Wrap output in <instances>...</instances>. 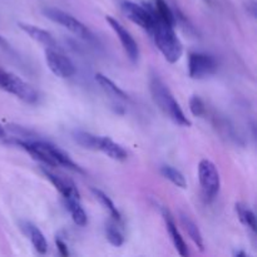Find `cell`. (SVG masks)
I'll return each mask as SVG.
<instances>
[{
    "label": "cell",
    "instance_id": "cell-1",
    "mask_svg": "<svg viewBox=\"0 0 257 257\" xmlns=\"http://www.w3.org/2000/svg\"><path fill=\"white\" fill-rule=\"evenodd\" d=\"M7 142L13 143L18 147L23 148L27 151L33 158L40 161L52 167H65L69 170L75 171V172L84 173V171L64 152L57 146L52 145L45 141H29V140H20V138L12 137Z\"/></svg>",
    "mask_w": 257,
    "mask_h": 257
},
{
    "label": "cell",
    "instance_id": "cell-2",
    "mask_svg": "<svg viewBox=\"0 0 257 257\" xmlns=\"http://www.w3.org/2000/svg\"><path fill=\"white\" fill-rule=\"evenodd\" d=\"M150 89L151 94H152L153 100L157 104V107L167 115L170 119L177 124L182 125V127H191V120L183 113L182 108L180 107L176 98L173 97L172 92L170 88L165 84L161 78L157 75H153L150 80Z\"/></svg>",
    "mask_w": 257,
    "mask_h": 257
},
{
    "label": "cell",
    "instance_id": "cell-3",
    "mask_svg": "<svg viewBox=\"0 0 257 257\" xmlns=\"http://www.w3.org/2000/svg\"><path fill=\"white\" fill-rule=\"evenodd\" d=\"M151 34L153 35L156 45L161 50V53H162L167 62L176 63L180 60L183 53V45L181 40L178 39L173 25L160 19L156 14L155 24H153L152 30H151Z\"/></svg>",
    "mask_w": 257,
    "mask_h": 257
},
{
    "label": "cell",
    "instance_id": "cell-4",
    "mask_svg": "<svg viewBox=\"0 0 257 257\" xmlns=\"http://www.w3.org/2000/svg\"><path fill=\"white\" fill-rule=\"evenodd\" d=\"M0 89L15 95L24 102L34 104L39 99V93L30 84L19 78L18 75L0 68Z\"/></svg>",
    "mask_w": 257,
    "mask_h": 257
},
{
    "label": "cell",
    "instance_id": "cell-5",
    "mask_svg": "<svg viewBox=\"0 0 257 257\" xmlns=\"http://www.w3.org/2000/svg\"><path fill=\"white\" fill-rule=\"evenodd\" d=\"M198 180H200L201 190L203 197L207 202L215 200L220 192V173L215 163L210 160H202L198 165Z\"/></svg>",
    "mask_w": 257,
    "mask_h": 257
},
{
    "label": "cell",
    "instance_id": "cell-6",
    "mask_svg": "<svg viewBox=\"0 0 257 257\" xmlns=\"http://www.w3.org/2000/svg\"><path fill=\"white\" fill-rule=\"evenodd\" d=\"M43 14H44L48 19L52 20V22L63 25L65 29L72 32L73 34H75L77 37L82 38V39L84 40H88V42L94 40L93 33L90 32L82 22H79L77 18L73 17V15L68 14V13L63 12V10L60 9H57V8H45V9H43Z\"/></svg>",
    "mask_w": 257,
    "mask_h": 257
},
{
    "label": "cell",
    "instance_id": "cell-7",
    "mask_svg": "<svg viewBox=\"0 0 257 257\" xmlns=\"http://www.w3.org/2000/svg\"><path fill=\"white\" fill-rule=\"evenodd\" d=\"M120 8H122L123 14H124L131 22L140 25L141 28H143V29L151 33L153 24H155V8L151 7L150 4L145 5V7H141V5L132 2H128V0L123 2L122 4H120Z\"/></svg>",
    "mask_w": 257,
    "mask_h": 257
},
{
    "label": "cell",
    "instance_id": "cell-8",
    "mask_svg": "<svg viewBox=\"0 0 257 257\" xmlns=\"http://www.w3.org/2000/svg\"><path fill=\"white\" fill-rule=\"evenodd\" d=\"M217 60L206 53H191L188 57V74L192 79H203L217 70Z\"/></svg>",
    "mask_w": 257,
    "mask_h": 257
},
{
    "label": "cell",
    "instance_id": "cell-9",
    "mask_svg": "<svg viewBox=\"0 0 257 257\" xmlns=\"http://www.w3.org/2000/svg\"><path fill=\"white\" fill-rule=\"evenodd\" d=\"M45 60H47L48 67L52 70L53 74L63 78V79L73 77L77 72L74 63L67 55L63 54L59 49L47 48L45 49Z\"/></svg>",
    "mask_w": 257,
    "mask_h": 257
},
{
    "label": "cell",
    "instance_id": "cell-10",
    "mask_svg": "<svg viewBox=\"0 0 257 257\" xmlns=\"http://www.w3.org/2000/svg\"><path fill=\"white\" fill-rule=\"evenodd\" d=\"M105 20L108 22V24L110 25L113 30L117 34L118 39L120 40V44H122L123 49L124 52L127 53L128 58L132 63H137L138 62V58H140V48H138L137 42L133 39V37L131 35V33L118 22L117 19H114L113 17H109L107 15L105 17Z\"/></svg>",
    "mask_w": 257,
    "mask_h": 257
},
{
    "label": "cell",
    "instance_id": "cell-11",
    "mask_svg": "<svg viewBox=\"0 0 257 257\" xmlns=\"http://www.w3.org/2000/svg\"><path fill=\"white\" fill-rule=\"evenodd\" d=\"M161 211H162V216H163V220H165V223H166V228H167L168 233H170V237H171V240H172V242H173V245H175L177 252L180 253L181 256H188V253L190 252H188L187 245H186L185 240H183V237L181 236L180 231H178L177 226H176L173 216L171 215V212L166 207L161 208Z\"/></svg>",
    "mask_w": 257,
    "mask_h": 257
},
{
    "label": "cell",
    "instance_id": "cell-12",
    "mask_svg": "<svg viewBox=\"0 0 257 257\" xmlns=\"http://www.w3.org/2000/svg\"><path fill=\"white\" fill-rule=\"evenodd\" d=\"M95 151H100V152L105 153L108 157L114 161H125L128 158L127 151L122 146L115 143L109 137H104V136H98L97 137Z\"/></svg>",
    "mask_w": 257,
    "mask_h": 257
},
{
    "label": "cell",
    "instance_id": "cell-13",
    "mask_svg": "<svg viewBox=\"0 0 257 257\" xmlns=\"http://www.w3.org/2000/svg\"><path fill=\"white\" fill-rule=\"evenodd\" d=\"M20 29L24 33H27L33 40L40 43L42 45H44L45 48H54V49H59L57 44V40L54 39L52 34L49 32H47L45 29H42L39 27H35V25L28 24V23H18Z\"/></svg>",
    "mask_w": 257,
    "mask_h": 257
},
{
    "label": "cell",
    "instance_id": "cell-14",
    "mask_svg": "<svg viewBox=\"0 0 257 257\" xmlns=\"http://www.w3.org/2000/svg\"><path fill=\"white\" fill-rule=\"evenodd\" d=\"M20 228L23 230V232L25 233V236H28V238L30 240L32 245L34 246L35 250L39 253H45L48 251V242L45 240L44 235H43L42 231L37 227L35 225H33L29 221H20L19 222Z\"/></svg>",
    "mask_w": 257,
    "mask_h": 257
},
{
    "label": "cell",
    "instance_id": "cell-15",
    "mask_svg": "<svg viewBox=\"0 0 257 257\" xmlns=\"http://www.w3.org/2000/svg\"><path fill=\"white\" fill-rule=\"evenodd\" d=\"M65 206H67L68 211H69L70 216H72L73 221L77 223L78 226H85L88 222V217L85 211L83 210L82 205H80V195L79 192H74L72 195L64 197Z\"/></svg>",
    "mask_w": 257,
    "mask_h": 257
},
{
    "label": "cell",
    "instance_id": "cell-16",
    "mask_svg": "<svg viewBox=\"0 0 257 257\" xmlns=\"http://www.w3.org/2000/svg\"><path fill=\"white\" fill-rule=\"evenodd\" d=\"M42 172H43V175H44L45 177L50 181V183H52V185L54 186L58 191H59V193L63 196V197H67V196L72 195V193L78 192L77 187H75V186L73 185V182H70V181L64 180V178L54 175V173L50 172L49 170H47V168H44V167L42 168Z\"/></svg>",
    "mask_w": 257,
    "mask_h": 257
},
{
    "label": "cell",
    "instance_id": "cell-17",
    "mask_svg": "<svg viewBox=\"0 0 257 257\" xmlns=\"http://www.w3.org/2000/svg\"><path fill=\"white\" fill-rule=\"evenodd\" d=\"M180 220H181V223H182L183 228H185V231L191 237V240L196 243V246H197L201 251L205 250V242H203L202 233H201L198 226L196 225V223L193 222L187 215H185V213H180Z\"/></svg>",
    "mask_w": 257,
    "mask_h": 257
},
{
    "label": "cell",
    "instance_id": "cell-18",
    "mask_svg": "<svg viewBox=\"0 0 257 257\" xmlns=\"http://www.w3.org/2000/svg\"><path fill=\"white\" fill-rule=\"evenodd\" d=\"M95 80H97L98 84L100 85V88H102L105 93L112 95V97L119 98V99H123V100L130 99L127 93H125L124 90L120 89V88L113 82V80H110L109 78L105 77V75L100 74V73H97V74H95Z\"/></svg>",
    "mask_w": 257,
    "mask_h": 257
},
{
    "label": "cell",
    "instance_id": "cell-19",
    "mask_svg": "<svg viewBox=\"0 0 257 257\" xmlns=\"http://www.w3.org/2000/svg\"><path fill=\"white\" fill-rule=\"evenodd\" d=\"M92 193H93V195H94V197L97 198L98 201H99L100 205H102L103 207H104L105 210H107L108 212L110 213V216H112L113 220L118 221V222H119V221L122 220V216H120V212H119V211H118V208L115 207V205H114V203H113V201L110 200V198L108 197V196L105 195V193L103 192V191H100L99 188L93 187L92 188Z\"/></svg>",
    "mask_w": 257,
    "mask_h": 257
},
{
    "label": "cell",
    "instance_id": "cell-20",
    "mask_svg": "<svg viewBox=\"0 0 257 257\" xmlns=\"http://www.w3.org/2000/svg\"><path fill=\"white\" fill-rule=\"evenodd\" d=\"M118 221H108L105 223V237L109 241L110 245L115 246V247H119L124 243V236H123L122 231L119 230L117 225Z\"/></svg>",
    "mask_w": 257,
    "mask_h": 257
},
{
    "label": "cell",
    "instance_id": "cell-21",
    "mask_svg": "<svg viewBox=\"0 0 257 257\" xmlns=\"http://www.w3.org/2000/svg\"><path fill=\"white\" fill-rule=\"evenodd\" d=\"M161 173L165 178H167L168 181L173 183L175 186L180 188H186L187 186V182H186V178L182 173L178 170L173 168L172 166H162L161 167Z\"/></svg>",
    "mask_w": 257,
    "mask_h": 257
},
{
    "label": "cell",
    "instance_id": "cell-22",
    "mask_svg": "<svg viewBox=\"0 0 257 257\" xmlns=\"http://www.w3.org/2000/svg\"><path fill=\"white\" fill-rule=\"evenodd\" d=\"M236 211H237L238 218H240L241 222L246 226V227L250 228L252 232L256 231V217L255 213L245 205H241V203H237L236 205Z\"/></svg>",
    "mask_w": 257,
    "mask_h": 257
},
{
    "label": "cell",
    "instance_id": "cell-23",
    "mask_svg": "<svg viewBox=\"0 0 257 257\" xmlns=\"http://www.w3.org/2000/svg\"><path fill=\"white\" fill-rule=\"evenodd\" d=\"M155 12L160 19L165 20V22H167L168 24L175 27L176 15L175 13L171 10V8L168 7V4L165 2V0H155Z\"/></svg>",
    "mask_w": 257,
    "mask_h": 257
},
{
    "label": "cell",
    "instance_id": "cell-24",
    "mask_svg": "<svg viewBox=\"0 0 257 257\" xmlns=\"http://www.w3.org/2000/svg\"><path fill=\"white\" fill-rule=\"evenodd\" d=\"M97 137L98 136L92 135V133L89 132H84V131H75V132L73 133V138H74L75 142L79 146H82L83 148H87V150L95 151Z\"/></svg>",
    "mask_w": 257,
    "mask_h": 257
},
{
    "label": "cell",
    "instance_id": "cell-25",
    "mask_svg": "<svg viewBox=\"0 0 257 257\" xmlns=\"http://www.w3.org/2000/svg\"><path fill=\"white\" fill-rule=\"evenodd\" d=\"M190 110L195 117H202L206 113V105L198 95H193L190 99Z\"/></svg>",
    "mask_w": 257,
    "mask_h": 257
},
{
    "label": "cell",
    "instance_id": "cell-26",
    "mask_svg": "<svg viewBox=\"0 0 257 257\" xmlns=\"http://www.w3.org/2000/svg\"><path fill=\"white\" fill-rule=\"evenodd\" d=\"M55 243H57V247L58 250H59L60 255L69 256V250H68V246L64 241H62L60 238H55Z\"/></svg>",
    "mask_w": 257,
    "mask_h": 257
},
{
    "label": "cell",
    "instance_id": "cell-27",
    "mask_svg": "<svg viewBox=\"0 0 257 257\" xmlns=\"http://www.w3.org/2000/svg\"><path fill=\"white\" fill-rule=\"evenodd\" d=\"M0 48H3V49H5V50H9L10 49L9 43H8L7 39H4V38H3L2 35H0Z\"/></svg>",
    "mask_w": 257,
    "mask_h": 257
},
{
    "label": "cell",
    "instance_id": "cell-28",
    "mask_svg": "<svg viewBox=\"0 0 257 257\" xmlns=\"http://www.w3.org/2000/svg\"><path fill=\"white\" fill-rule=\"evenodd\" d=\"M7 137V132H5V128L0 124V138Z\"/></svg>",
    "mask_w": 257,
    "mask_h": 257
},
{
    "label": "cell",
    "instance_id": "cell-29",
    "mask_svg": "<svg viewBox=\"0 0 257 257\" xmlns=\"http://www.w3.org/2000/svg\"><path fill=\"white\" fill-rule=\"evenodd\" d=\"M235 256H247L246 255V252H243V251H237V252L233 253Z\"/></svg>",
    "mask_w": 257,
    "mask_h": 257
}]
</instances>
